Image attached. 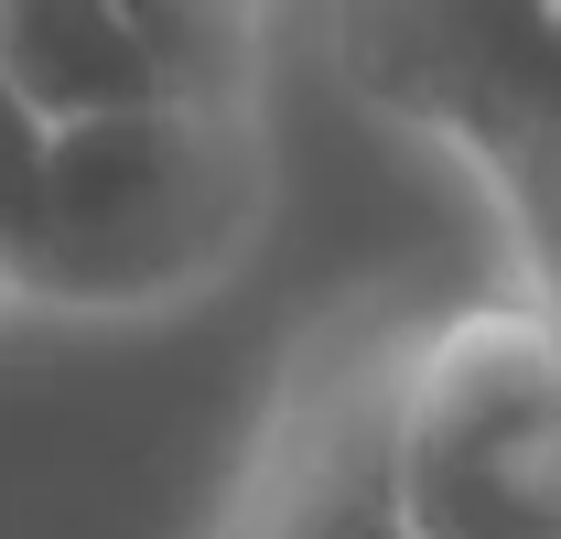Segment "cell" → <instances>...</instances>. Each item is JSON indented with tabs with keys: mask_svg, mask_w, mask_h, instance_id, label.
<instances>
[{
	"mask_svg": "<svg viewBox=\"0 0 561 539\" xmlns=\"http://www.w3.org/2000/svg\"><path fill=\"white\" fill-rule=\"evenodd\" d=\"M260 119L249 108H195L151 98L108 119L55 130V216H44V270L33 302L55 313H151L216 291L227 260L260 227Z\"/></svg>",
	"mask_w": 561,
	"mask_h": 539,
	"instance_id": "cell-1",
	"label": "cell"
},
{
	"mask_svg": "<svg viewBox=\"0 0 561 539\" xmlns=\"http://www.w3.org/2000/svg\"><path fill=\"white\" fill-rule=\"evenodd\" d=\"M400 454L421 539H561V302L507 291L411 335Z\"/></svg>",
	"mask_w": 561,
	"mask_h": 539,
	"instance_id": "cell-2",
	"label": "cell"
},
{
	"mask_svg": "<svg viewBox=\"0 0 561 539\" xmlns=\"http://www.w3.org/2000/svg\"><path fill=\"white\" fill-rule=\"evenodd\" d=\"M324 33L356 98L465 151L486 195L561 130V0H335Z\"/></svg>",
	"mask_w": 561,
	"mask_h": 539,
	"instance_id": "cell-3",
	"label": "cell"
},
{
	"mask_svg": "<svg viewBox=\"0 0 561 539\" xmlns=\"http://www.w3.org/2000/svg\"><path fill=\"white\" fill-rule=\"evenodd\" d=\"M400 378H411V335L335 324L271 400L227 539H421L411 454H400Z\"/></svg>",
	"mask_w": 561,
	"mask_h": 539,
	"instance_id": "cell-4",
	"label": "cell"
},
{
	"mask_svg": "<svg viewBox=\"0 0 561 539\" xmlns=\"http://www.w3.org/2000/svg\"><path fill=\"white\" fill-rule=\"evenodd\" d=\"M0 76L55 130L162 98V66H151V44L119 0H0Z\"/></svg>",
	"mask_w": 561,
	"mask_h": 539,
	"instance_id": "cell-5",
	"label": "cell"
},
{
	"mask_svg": "<svg viewBox=\"0 0 561 539\" xmlns=\"http://www.w3.org/2000/svg\"><path fill=\"white\" fill-rule=\"evenodd\" d=\"M162 66V98H195V108H249V76H260V0H119Z\"/></svg>",
	"mask_w": 561,
	"mask_h": 539,
	"instance_id": "cell-6",
	"label": "cell"
},
{
	"mask_svg": "<svg viewBox=\"0 0 561 539\" xmlns=\"http://www.w3.org/2000/svg\"><path fill=\"white\" fill-rule=\"evenodd\" d=\"M44 216H55V119L0 76V291L11 302H33Z\"/></svg>",
	"mask_w": 561,
	"mask_h": 539,
	"instance_id": "cell-7",
	"label": "cell"
},
{
	"mask_svg": "<svg viewBox=\"0 0 561 539\" xmlns=\"http://www.w3.org/2000/svg\"><path fill=\"white\" fill-rule=\"evenodd\" d=\"M0 302H11V291H0Z\"/></svg>",
	"mask_w": 561,
	"mask_h": 539,
	"instance_id": "cell-8",
	"label": "cell"
}]
</instances>
